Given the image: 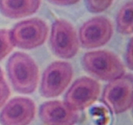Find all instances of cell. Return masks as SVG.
<instances>
[{
    "label": "cell",
    "instance_id": "cell-6",
    "mask_svg": "<svg viewBox=\"0 0 133 125\" xmlns=\"http://www.w3.org/2000/svg\"><path fill=\"white\" fill-rule=\"evenodd\" d=\"M50 44L55 54L62 59L74 57L79 49L76 31L71 23L64 20H57L52 25Z\"/></svg>",
    "mask_w": 133,
    "mask_h": 125
},
{
    "label": "cell",
    "instance_id": "cell-12",
    "mask_svg": "<svg viewBox=\"0 0 133 125\" xmlns=\"http://www.w3.org/2000/svg\"><path fill=\"white\" fill-rule=\"evenodd\" d=\"M132 1L127 2L121 8L117 15V29L120 33L123 35H131L132 33Z\"/></svg>",
    "mask_w": 133,
    "mask_h": 125
},
{
    "label": "cell",
    "instance_id": "cell-16",
    "mask_svg": "<svg viewBox=\"0 0 133 125\" xmlns=\"http://www.w3.org/2000/svg\"><path fill=\"white\" fill-rule=\"evenodd\" d=\"M125 61L127 65L130 69L132 68V39L127 45V50L125 53Z\"/></svg>",
    "mask_w": 133,
    "mask_h": 125
},
{
    "label": "cell",
    "instance_id": "cell-3",
    "mask_svg": "<svg viewBox=\"0 0 133 125\" xmlns=\"http://www.w3.org/2000/svg\"><path fill=\"white\" fill-rule=\"evenodd\" d=\"M132 74H124L111 81L103 90V102L112 113H124L132 107Z\"/></svg>",
    "mask_w": 133,
    "mask_h": 125
},
{
    "label": "cell",
    "instance_id": "cell-15",
    "mask_svg": "<svg viewBox=\"0 0 133 125\" xmlns=\"http://www.w3.org/2000/svg\"><path fill=\"white\" fill-rule=\"evenodd\" d=\"M10 94V89L6 82L3 79L0 81V108L6 102Z\"/></svg>",
    "mask_w": 133,
    "mask_h": 125
},
{
    "label": "cell",
    "instance_id": "cell-7",
    "mask_svg": "<svg viewBox=\"0 0 133 125\" xmlns=\"http://www.w3.org/2000/svg\"><path fill=\"white\" fill-rule=\"evenodd\" d=\"M100 85L95 79L82 77L75 81L65 95L64 102L75 111L83 110L97 100Z\"/></svg>",
    "mask_w": 133,
    "mask_h": 125
},
{
    "label": "cell",
    "instance_id": "cell-8",
    "mask_svg": "<svg viewBox=\"0 0 133 125\" xmlns=\"http://www.w3.org/2000/svg\"><path fill=\"white\" fill-rule=\"evenodd\" d=\"M113 27L107 18L94 17L84 22L79 29L81 44L85 48H96L106 44L111 39Z\"/></svg>",
    "mask_w": 133,
    "mask_h": 125
},
{
    "label": "cell",
    "instance_id": "cell-1",
    "mask_svg": "<svg viewBox=\"0 0 133 125\" xmlns=\"http://www.w3.org/2000/svg\"><path fill=\"white\" fill-rule=\"evenodd\" d=\"M9 79L17 92L31 94L37 87L39 70L36 63L29 55L16 52L8 60L6 65Z\"/></svg>",
    "mask_w": 133,
    "mask_h": 125
},
{
    "label": "cell",
    "instance_id": "cell-9",
    "mask_svg": "<svg viewBox=\"0 0 133 125\" xmlns=\"http://www.w3.org/2000/svg\"><path fill=\"white\" fill-rule=\"evenodd\" d=\"M35 104L31 99L14 98L0 113V123L1 125H28L35 117Z\"/></svg>",
    "mask_w": 133,
    "mask_h": 125
},
{
    "label": "cell",
    "instance_id": "cell-17",
    "mask_svg": "<svg viewBox=\"0 0 133 125\" xmlns=\"http://www.w3.org/2000/svg\"><path fill=\"white\" fill-rule=\"evenodd\" d=\"M48 1L57 5L68 6V5H71L77 3L79 2V0H48Z\"/></svg>",
    "mask_w": 133,
    "mask_h": 125
},
{
    "label": "cell",
    "instance_id": "cell-5",
    "mask_svg": "<svg viewBox=\"0 0 133 125\" xmlns=\"http://www.w3.org/2000/svg\"><path fill=\"white\" fill-rule=\"evenodd\" d=\"M73 77L71 65L65 61H55L46 68L42 75L40 92L44 97L54 98L63 92Z\"/></svg>",
    "mask_w": 133,
    "mask_h": 125
},
{
    "label": "cell",
    "instance_id": "cell-4",
    "mask_svg": "<svg viewBox=\"0 0 133 125\" xmlns=\"http://www.w3.org/2000/svg\"><path fill=\"white\" fill-rule=\"evenodd\" d=\"M10 34L14 46L22 49H33L45 42L48 27L42 20L31 18L17 23L10 30Z\"/></svg>",
    "mask_w": 133,
    "mask_h": 125
},
{
    "label": "cell",
    "instance_id": "cell-14",
    "mask_svg": "<svg viewBox=\"0 0 133 125\" xmlns=\"http://www.w3.org/2000/svg\"><path fill=\"white\" fill-rule=\"evenodd\" d=\"M113 0H87L88 10L93 13L105 11L112 3Z\"/></svg>",
    "mask_w": 133,
    "mask_h": 125
},
{
    "label": "cell",
    "instance_id": "cell-10",
    "mask_svg": "<svg viewBox=\"0 0 133 125\" xmlns=\"http://www.w3.org/2000/svg\"><path fill=\"white\" fill-rule=\"evenodd\" d=\"M39 117L45 125H74L79 119L77 111L64 102L57 100L44 103L40 106Z\"/></svg>",
    "mask_w": 133,
    "mask_h": 125
},
{
    "label": "cell",
    "instance_id": "cell-11",
    "mask_svg": "<svg viewBox=\"0 0 133 125\" xmlns=\"http://www.w3.org/2000/svg\"><path fill=\"white\" fill-rule=\"evenodd\" d=\"M40 0H0V12L12 19L32 15L38 10Z\"/></svg>",
    "mask_w": 133,
    "mask_h": 125
},
{
    "label": "cell",
    "instance_id": "cell-13",
    "mask_svg": "<svg viewBox=\"0 0 133 125\" xmlns=\"http://www.w3.org/2000/svg\"><path fill=\"white\" fill-rule=\"evenodd\" d=\"M14 46L10 30L0 29V61L12 50Z\"/></svg>",
    "mask_w": 133,
    "mask_h": 125
},
{
    "label": "cell",
    "instance_id": "cell-2",
    "mask_svg": "<svg viewBox=\"0 0 133 125\" xmlns=\"http://www.w3.org/2000/svg\"><path fill=\"white\" fill-rule=\"evenodd\" d=\"M82 63L86 71L103 81L111 82L122 77L125 72L121 60L114 53L106 50L85 53Z\"/></svg>",
    "mask_w": 133,
    "mask_h": 125
},
{
    "label": "cell",
    "instance_id": "cell-18",
    "mask_svg": "<svg viewBox=\"0 0 133 125\" xmlns=\"http://www.w3.org/2000/svg\"><path fill=\"white\" fill-rule=\"evenodd\" d=\"M3 74L2 70L0 68V81L3 80Z\"/></svg>",
    "mask_w": 133,
    "mask_h": 125
}]
</instances>
